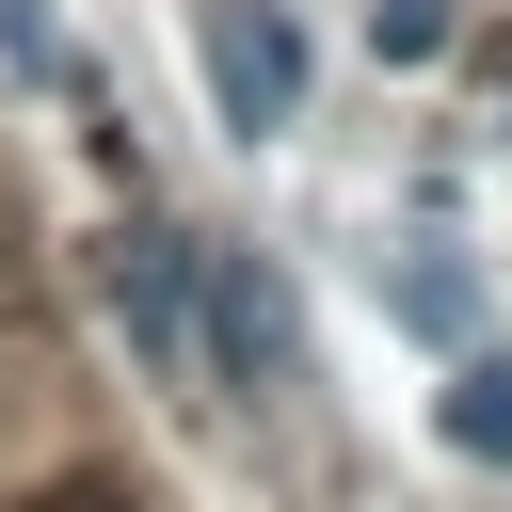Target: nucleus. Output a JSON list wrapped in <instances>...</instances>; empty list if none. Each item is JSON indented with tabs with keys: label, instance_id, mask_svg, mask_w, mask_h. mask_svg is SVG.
<instances>
[{
	"label": "nucleus",
	"instance_id": "nucleus-8",
	"mask_svg": "<svg viewBox=\"0 0 512 512\" xmlns=\"http://www.w3.org/2000/svg\"><path fill=\"white\" fill-rule=\"evenodd\" d=\"M32 512H144V496H128V480H96V464H80V480H48V496H32Z\"/></svg>",
	"mask_w": 512,
	"mask_h": 512
},
{
	"label": "nucleus",
	"instance_id": "nucleus-7",
	"mask_svg": "<svg viewBox=\"0 0 512 512\" xmlns=\"http://www.w3.org/2000/svg\"><path fill=\"white\" fill-rule=\"evenodd\" d=\"M0 48H16L32 80H64V32H48V0H0Z\"/></svg>",
	"mask_w": 512,
	"mask_h": 512
},
{
	"label": "nucleus",
	"instance_id": "nucleus-1",
	"mask_svg": "<svg viewBox=\"0 0 512 512\" xmlns=\"http://www.w3.org/2000/svg\"><path fill=\"white\" fill-rule=\"evenodd\" d=\"M192 48H208V112H224L240 144H272V128L304 112V32H288L272 0H208Z\"/></svg>",
	"mask_w": 512,
	"mask_h": 512
},
{
	"label": "nucleus",
	"instance_id": "nucleus-4",
	"mask_svg": "<svg viewBox=\"0 0 512 512\" xmlns=\"http://www.w3.org/2000/svg\"><path fill=\"white\" fill-rule=\"evenodd\" d=\"M400 320H416V336H464V320H480V272H464L448 240H416V256H400Z\"/></svg>",
	"mask_w": 512,
	"mask_h": 512
},
{
	"label": "nucleus",
	"instance_id": "nucleus-3",
	"mask_svg": "<svg viewBox=\"0 0 512 512\" xmlns=\"http://www.w3.org/2000/svg\"><path fill=\"white\" fill-rule=\"evenodd\" d=\"M240 368V384H304V320H288V288L256 272V256H208L192 240V368Z\"/></svg>",
	"mask_w": 512,
	"mask_h": 512
},
{
	"label": "nucleus",
	"instance_id": "nucleus-5",
	"mask_svg": "<svg viewBox=\"0 0 512 512\" xmlns=\"http://www.w3.org/2000/svg\"><path fill=\"white\" fill-rule=\"evenodd\" d=\"M448 448H464V464H512V352H480V368L448 384Z\"/></svg>",
	"mask_w": 512,
	"mask_h": 512
},
{
	"label": "nucleus",
	"instance_id": "nucleus-6",
	"mask_svg": "<svg viewBox=\"0 0 512 512\" xmlns=\"http://www.w3.org/2000/svg\"><path fill=\"white\" fill-rule=\"evenodd\" d=\"M368 48H384V64H448L464 16H448V0H368Z\"/></svg>",
	"mask_w": 512,
	"mask_h": 512
},
{
	"label": "nucleus",
	"instance_id": "nucleus-2",
	"mask_svg": "<svg viewBox=\"0 0 512 512\" xmlns=\"http://www.w3.org/2000/svg\"><path fill=\"white\" fill-rule=\"evenodd\" d=\"M96 304L128 320V352H144L160 384H192V240H176V224H112V240H96Z\"/></svg>",
	"mask_w": 512,
	"mask_h": 512
}]
</instances>
